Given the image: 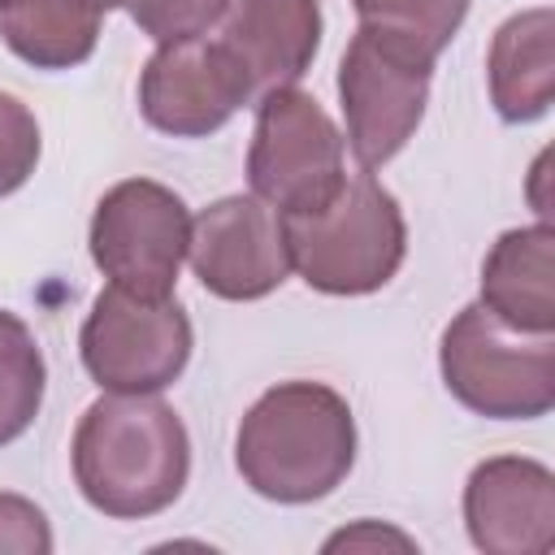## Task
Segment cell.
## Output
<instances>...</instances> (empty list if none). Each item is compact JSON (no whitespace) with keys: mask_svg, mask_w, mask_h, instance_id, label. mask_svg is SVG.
<instances>
[{"mask_svg":"<svg viewBox=\"0 0 555 555\" xmlns=\"http://www.w3.org/2000/svg\"><path fill=\"white\" fill-rule=\"evenodd\" d=\"M191 473L182 416L156 395H104L74 429V481L113 520L165 512Z\"/></svg>","mask_w":555,"mask_h":555,"instance_id":"cell-1","label":"cell"},{"mask_svg":"<svg viewBox=\"0 0 555 555\" xmlns=\"http://www.w3.org/2000/svg\"><path fill=\"white\" fill-rule=\"evenodd\" d=\"M234 464L260 499H325L356 464V416L325 382H282L247 408Z\"/></svg>","mask_w":555,"mask_h":555,"instance_id":"cell-2","label":"cell"},{"mask_svg":"<svg viewBox=\"0 0 555 555\" xmlns=\"http://www.w3.org/2000/svg\"><path fill=\"white\" fill-rule=\"evenodd\" d=\"M291 269L321 295H369L386 286L408 251L395 195L369 173H347L343 191L304 217H282Z\"/></svg>","mask_w":555,"mask_h":555,"instance_id":"cell-3","label":"cell"},{"mask_svg":"<svg viewBox=\"0 0 555 555\" xmlns=\"http://www.w3.org/2000/svg\"><path fill=\"white\" fill-rule=\"evenodd\" d=\"M447 390L477 416L533 421L555 403V338L520 334L481 304L460 308L438 347Z\"/></svg>","mask_w":555,"mask_h":555,"instance_id":"cell-4","label":"cell"},{"mask_svg":"<svg viewBox=\"0 0 555 555\" xmlns=\"http://www.w3.org/2000/svg\"><path fill=\"white\" fill-rule=\"evenodd\" d=\"M347 139L330 113L299 87H278L256 104V130L247 147L251 195L282 217L321 212L347 182Z\"/></svg>","mask_w":555,"mask_h":555,"instance_id":"cell-5","label":"cell"},{"mask_svg":"<svg viewBox=\"0 0 555 555\" xmlns=\"http://www.w3.org/2000/svg\"><path fill=\"white\" fill-rule=\"evenodd\" d=\"M191 243V212L186 204L152 182V178H126L95 204L91 217V260L95 269L139 295V299H169L178 269L186 260Z\"/></svg>","mask_w":555,"mask_h":555,"instance_id":"cell-6","label":"cell"},{"mask_svg":"<svg viewBox=\"0 0 555 555\" xmlns=\"http://www.w3.org/2000/svg\"><path fill=\"white\" fill-rule=\"evenodd\" d=\"M191 360V321L178 299H139L121 286L95 295L82 325V364L113 395H156Z\"/></svg>","mask_w":555,"mask_h":555,"instance_id":"cell-7","label":"cell"},{"mask_svg":"<svg viewBox=\"0 0 555 555\" xmlns=\"http://www.w3.org/2000/svg\"><path fill=\"white\" fill-rule=\"evenodd\" d=\"M429 74L434 65H421L369 30H356L338 65V95L347 113V147L364 169L386 165L416 134L429 104Z\"/></svg>","mask_w":555,"mask_h":555,"instance_id":"cell-8","label":"cell"},{"mask_svg":"<svg viewBox=\"0 0 555 555\" xmlns=\"http://www.w3.org/2000/svg\"><path fill=\"white\" fill-rule=\"evenodd\" d=\"M247 100H256L251 78L221 39L160 43L139 78V108L147 126L178 139L221 130Z\"/></svg>","mask_w":555,"mask_h":555,"instance_id":"cell-9","label":"cell"},{"mask_svg":"<svg viewBox=\"0 0 555 555\" xmlns=\"http://www.w3.org/2000/svg\"><path fill=\"white\" fill-rule=\"evenodd\" d=\"M186 260L217 299H260L291 273L282 212L256 195H225L191 221Z\"/></svg>","mask_w":555,"mask_h":555,"instance_id":"cell-10","label":"cell"},{"mask_svg":"<svg viewBox=\"0 0 555 555\" xmlns=\"http://www.w3.org/2000/svg\"><path fill=\"white\" fill-rule=\"evenodd\" d=\"M468 538L486 555H546L555 546V477L525 455H494L464 486Z\"/></svg>","mask_w":555,"mask_h":555,"instance_id":"cell-11","label":"cell"},{"mask_svg":"<svg viewBox=\"0 0 555 555\" xmlns=\"http://www.w3.org/2000/svg\"><path fill=\"white\" fill-rule=\"evenodd\" d=\"M221 43L238 56L256 95L295 87L321 48V0H230Z\"/></svg>","mask_w":555,"mask_h":555,"instance_id":"cell-12","label":"cell"},{"mask_svg":"<svg viewBox=\"0 0 555 555\" xmlns=\"http://www.w3.org/2000/svg\"><path fill=\"white\" fill-rule=\"evenodd\" d=\"M555 230L546 221L507 230L481 264V308L520 334H555Z\"/></svg>","mask_w":555,"mask_h":555,"instance_id":"cell-13","label":"cell"},{"mask_svg":"<svg viewBox=\"0 0 555 555\" xmlns=\"http://www.w3.org/2000/svg\"><path fill=\"white\" fill-rule=\"evenodd\" d=\"M490 100L503 121H533L555 100V13L525 9L494 30Z\"/></svg>","mask_w":555,"mask_h":555,"instance_id":"cell-14","label":"cell"},{"mask_svg":"<svg viewBox=\"0 0 555 555\" xmlns=\"http://www.w3.org/2000/svg\"><path fill=\"white\" fill-rule=\"evenodd\" d=\"M100 17L91 0H0V39L35 69H69L95 52Z\"/></svg>","mask_w":555,"mask_h":555,"instance_id":"cell-15","label":"cell"},{"mask_svg":"<svg viewBox=\"0 0 555 555\" xmlns=\"http://www.w3.org/2000/svg\"><path fill=\"white\" fill-rule=\"evenodd\" d=\"M360 30L390 43L395 52L434 65L438 52L455 39L473 0H351Z\"/></svg>","mask_w":555,"mask_h":555,"instance_id":"cell-16","label":"cell"},{"mask_svg":"<svg viewBox=\"0 0 555 555\" xmlns=\"http://www.w3.org/2000/svg\"><path fill=\"white\" fill-rule=\"evenodd\" d=\"M43 351L30 325L13 312H0V447L22 438L43 403Z\"/></svg>","mask_w":555,"mask_h":555,"instance_id":"cell-17","label":"cell"},{"mask_svg":"<svg viewBox=\"0 0 555 555\" xmlns=\"http://www.w3.org/2000/svg\"><path fill=\"white\" fill-rule=\"evenodd\" d=\"M143 35L156 43H182L204 39L230 9V0H121Z\"/></svg>","mask_w":555,"mask_h":555,"instance_id":"cell-18","label":"cell"},{"mask_svg":"<svg viewBox=\"0 0 555 555\" xmlns=\"http://www.w3.org/2000/svg\"><path fill=\"white\" fill-rule=\"evenodd\" d=\"M39 121L35 113L17 100L0 91V195H13L39 165Z\"/></svg>","mask_w":555,"mask_h":555,"instance_id":"cell-19","label":"cell"},{"mask_svg":"<svg viewBox=\"0 0 555 555\" xmlns=\"http://www.w3.org/2000/svg\"><path fill=\"white\" fill-rule=\"evenodd\" d=\"M0 551H17V555L52 551L48 516L22 494H0Z\"/></svg>","mask_w":555,"mask_h":555,"instance_id":"cell-20","label":"cell"},{"mask_svg":"<svg viewBox=\"0 0 555 555\" xmlns=\"http://www.w3.org/2000/svg\"><path fill=\"white\" fill-rule=\"evenodd\" d=\"M343 546H399V551H412L416 542L395 533V529H382V525H356V529H343L325 542V551H343Z\"/></svg>","mask_w":555,"mask_h":555,"instance_id":"cell-21","label":"cell"},{"mask_svg":"<svg viewBox=\"0 0 555 555\" xmlns=\"http://www.w3.org/2000/svg\"><path fill=\"white\" fill-rule=\"evenodd\" d=\"M91 4H95V9H100V13H108V9H117V4H121V0H91Z\"/></svg>","mask_w":555,"mask_h":555,"instance_id":"cell-22","label":"cell"}]
</instances>
